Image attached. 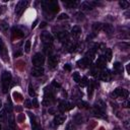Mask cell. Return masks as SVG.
<instances>
[{
	"label": "cell",
	"mask_w": 130,
	"mask_h": 130,
	"mask_svg": "<svg viewBox=\"0 0 130 130\" xmlns=\"http://www.w3.org/2000/svg\"><path fill=\"white\" fill-rule=\"evenodd\" d=\"M12 80V76L11 73L9 71H3L2 75H1V85H2V91L4 93H6L10 87V83Z\"/></svg>",
	"instance_id": "obj_1"
},
{
	"label": "cell",
	"mask_w": 130,
	"mask_h": 130,
	"mask_svg": "<svg viewBox=\"0 0 130 130\" xmlns=\"http://www.w3.org/2000/svg\"><path fill=\"white\" fill-rule=\"evenodd\" d=\"M42 6L44 11L49 13H56L59 10V5L56 1H43Z\"/></svg>",
	"instance_id": "obj_2"
},
{
	"label": "cell",
	"mask_w": 130,
	"mask_h": 130,
	"mask_svg": "<svg viewBox=\"0 0 130 130\" xmlns=\"http://www.w3.org/2000/svg\"><path fill=\"white\" fill-rule=\"evenodd\" d=\"M0 57L2 58V60L4 62H9V55H8V51L7 48L3 42L2 39H0Z\"/></svg>",
	"instance_id": "obj_3"
},
{
	"label": "cell",
	"mask_w": 130,
	"mask_h": 130,
	"mask_svg": "<svg viewBox=\"0 0 130 130\" xmlns=\"http://www.w3.org/2000/svg\"><path fill=\"white\" fill-rule=\"evenodd\" d=\"M31 62L35 66H38V67H42L44 65V62H45V57L42 53H36L31 59Z\"/></svg>",
	"instance_id": "obj_4"
},
{
	"label": "cell",
	"mask_w": 130,
	"mask_h": 130,
	"mask_svg": "<svg viewBox=\"0 0 130 130\" xmlns=\"http://www.w3.org/2000/svg\"><path fill=\"white\" fill-rule=\"evenodd\" d=\"M112 96L113 98H127L128 96V90L125 88H121V87H117L116 89H114V91L112 92Z\"/></svg>",
	"instance_id": "obj_5"
},
{
	"label": "cell",
	"mask_w": 130,
	"mask_h": 130,
	"mask_svg": "<svg viewBox=\"0 0 130 130\" xmlns=\"http://www.w3.org/2000/svg\"><path fill=\"white\" fill-rule=\"evenodd\" d=\"M27 4H28V1H26V0H20L17 2L16 6H15V13L17 16L21 15V13L23 12V10L27 6Z\"/></svg>",
	"instance_id": "obj_6"
},
{
	"label": "cell",
	"mask_w": 130,
	"mask_h": 130,
	"mask_svg": "<svg viewBox=\"0 0 130 130\" xmlns=\"http://www.w3.org/2000/svg\"><path fill=\"white\" fill-rule=\"evenodd\" d=\"M41 40L43 41L45 46H51L52 43H53V37L48 31H43L41 34Z\"/></svg>",
	"instance_id": "obj_7"
},
{
	"label": "cell",
	"mask_w": 130,
	"mask_h": 130,
	"mask_svg": "<svg viewBox=\"0 0 130 130\" xmlns=\"http://www.w3.org/2000/svg\"><path fill=\"white\" fill-rule=\"evenodd\" d=\"M96 5L95 2H89V1H83L81 4H80V9L82 11H89L93 8V6Z\"/></svg>",
	"instance_id": "obj_8"
},
{
	"label": "cell",
	"mask_w": 130,
	"mask_h": 130,
	"mask_svg": "<svg viewBox=\"0 0 130 130\" xmlns=\"http://www.w3.org/2000/svg\"><path fill=\"white\" fill-rule=\"evenodd\" d=\"M72 107H73V105H72L71 103H69V102H67V101H61L58 108H59V110H60L61 112L64 113V112H66V111L70 110Z\"/></svg>",
	"instance_id": "obj_9"
},
{
	"label": "cell",
	"mask_w": 130,
	"mask_h": 130,
	"mask_svg": "<svg viewBox=\"0 0 130 130\" xmlns=\"http://www.w3.org/2000/svg\"><path fill=\"white\" fill-rule=\"evenodd\" d=\"M30 74L35 77H39V76H42L44 74V68L43 67H38V66H35L31 68L30 70Z\"/></svg>",
	"instance_id": "obj_10"
},
{
	"label": "cell",
	"mask_w": 130,
	"mask_h": 130,
	"mask_svg": "<svg viewBox=\"0 0 130 130\" xmlns=\"http://www.w3.org/2000/svg\"><path fill=\"white\" fill-rule=\"evenodd\" d=\"M57 64H58V58L56 56H54V55H50L49 58H48V65H49V67L51 69H53V68H55L57 66Z\"/></svg>",
	"instance_id": "obj_11"
},
{
	"label": "cell",
	"mask_w": 130,
	"mask_h": 130,
	"mask_svg": "<svg viewBox=\"0 0 130 130\" xmlns=\"http://www.w3.org/2000/svg\"><path fill=\"white\" fill-rule=\"evenodd\" d=\"M65 120H66V116L65 115H63V114H57V115H55L53 122L56 125H61V124H63L65 122Z\"/></svg>",
	"instance_id": "obj_12"
},
{
	"label": "cell",
	"mask_w": 130,
	"mask_h": 130,
	"mask_svg": "<svg viewBox=\"0 0 130 130\" xmlns=\"http://www.w3.org/2000/svg\"><path fill=\"white\" fill-rule=\"evenodd\" d=\"M90 61H91L90 59H88L86 57H83L79 61H77V65L79 67H81V68H85V67H87V66L90 65Z\"/></svg>",
	"instance_id": "obj_13"
},
{
	"label": "cell",
	"mask_w": 130,
	"mask_h": 130,
	"mask_svg": "<svg viewBox=\"0 0 130 130\" xmlns=\"http://www.w3.org/2000/svg\"><path fill=\"white\" fill-rule=\"evenodd\" d=\"M80 35H81V28H80V26H78V25L73 26L72 29H71V36H72V38L73 39H78Z\"/></svg>",
	"instance_id": "obj_14"
},
{
	"label": "cell",
	"mask_w": 130,
	"mask_h": 130,
	"mask_svg": "<svg viewBox=\"0 0 130 130\" xmlns=\"http://www.w3.org/2000/svg\"><path fill=\"white\" fill-rule=\"evenodd\" d=\"M55 35H56L57 39L60 40L61 42L66 41L67 38H68V32H67L66 30H60V31H57V32H55Z\"/></svg>",
	"instance_id": "obj_15"
},
{
	"label": "cell",
	"mask_w": 130,
	"mask_h": 130,
	"mask_svg": "<svg viewBox=\"0 0 130 130\" xmlns=\"http://www.w3.org/2000/svg\"><path fill=\"white\" fill-rule=\"evenodd\" d=\"M92 113H93V115L96 116V117L106 118V116H105V114H104V111H103L102 109H100L99 107H96L95 105H94V107L92 108Z\"/></svg>",
	"instance_id": "obj_16"
},
{
	"label": "cell",
	"mask_w": 130,
	"mask_h": 130,
	"mask_svg": "<svg viewBox=\"0 0 130 130\" xmlns=\"http://www.w3.org/2000/svg\"><path fill=\"white\" fill-rule=\"evenodd\" d=\"M106 58L104 56H100L95 62V67L96 68H104L106 66Z\"/></svg>",
	"instance_id": "obj_17"
},
{
	"label": "cell",
	"mask_w": 130,
	"mask_h": 130,
	"mask_svg": "<svg viewBox=\"0 0 130 130\" xmlns=\"http://www.w3.org/2000/svg\"><path fill=\"white\" fill-rule=\"evenodd\" d=\"M102 28H103V30H104L106 34H109V35L112 34V32L114 31V27H113V25H112V24H109V23L103 24Z\"/></svg>",
	"instance_id": "obj_18"
},
{
	"label": "cell",
	"mask_w": 130,
	"mask_h": 130,
	"mask_svg": "<svg viewBox=\"0 0 130 130\" xmlns=\"http://www.w3.org/2000/svg\"><path fill=\"white\" fill-rule=\"evenodd\" d=\"M8 129L9 130H15V121H14V118L12 115H9V118H8Z\"/></svg>",
	"instance_id": "obj_19"
},
{
	"label": "cell",
	"mask_w": 130,
	"mask_h": 130,
	"mask_svg": "<svg viewBox=\"0 0 130 130\" xmlns=\"http://www.w3.org/2000/svg\"><path fill=\"white\" fill-rule=\"evenodd\" d=\"M63 3H64V5H65L67 8H69V9L74 8V7H76V6L79 4L78 1H64Z\"/></svg>",
	"instance_id": "obj_20"
},
{
	"label": "cell",
	"mask_w": 130,
	"mask_h": 130,
	"mask_svg": "<svg viewBox=\"0 0 130 130\" xmlns=\"http://www.w3.org/2000/svg\"><path fill=\"white\" fill-rule=\"evenodd\" d=\"M113 69L117 73H122L123 72V66H122V64L120 62H115L114 66H113Z\"/></svg>",
	"instance_id": "obj_21"
},
{
	"label": "cell",
	"mask_w": 130,
	"mask_h": 130,
	"mask_svg": "<svg viewBox=\"0 0 130 130\" xmlns=\"http://www.w3.org/2000/svg\"><path fill=\"white\" fill-rule=\"evenodd\" d=\"M100 79L101 80H103V81H108L109 80V72L107 71V70H103V71H101L100 72Z\"/></svg>",
	"instance_id": "obj_22"
},
{
	"label": "cell",
	"mask_w": 130,
	"mask_h": 130,
	"mask_svg": "<svg viewBox=\"0 0 130 130\" xmlns=\"http://www.w3.org/2000/svg\"><path fill=\"white\" fill-rule=\"evenodd\" d=\"M8 27H9V25H8V23H7L5 20L0 21V30H1L3 34H6V32L8 31Z\"/></svg>",
	"instance_id": "obj_23"
},
{
	"label": "cell",
	"mask_w": 130,
	"mask_h": 130,
	"mask_svg": "<svg viewBox=\"0 0 130 130\" xmlns=\"http://www.w3.org/2000/svg\"><path fill=\"white\" fill-rule=\"evenodd\" d=\"M102 26H103V24L101 22H94L92 24V29H93L94 32H98V31H100L102 29Z\"/></svg>",
	"instance_id": "obj_24"
},
{
	"label": "cell",
	"mask_w": 130,
	"mask_h": 130,
	"mask_svg": "<svg viewBox=\"0 0 130 130\" xmlns=\"http://www.w3.org/2000/svg\"><path fill=\"white\" fill-rule=\"evenodd\" d=\"M104 57L106 58L107 61H111V59H112V50L111 49L105 50V56Z\"/></svg>",
	"instance_id": "obj_25"
},
{
	"label": "cell",
	"mask_w": 130,
	"mask_h": 130,
	"mask_svg": "<svg viewBox=\"0 0 130 130\" xmlns=\"http://www.w3.org/2000/svg\"><path fill=\"white\" fill-rule=\"evenodd\" d=\"M72 78H73V81H75L76 83H79V81H80V75H79L78 72H74L72 74Z\"/></svg>",
	"instance_id": "obj_26"
},
{
	"label": "cell",
	"mask_w": 130,
	"mask_h": 130,
	"mask_svg": "<svg viewBox=\"0 0 130 130\" xmlns=\"http://www.w3.org/2000/svg\"><path fill=\"white\" fill-rule=\"evenodd\" d=\"M119 5L121 6V8L125 9V8H128V6H129V2H128V1H125V0H122V1L119 2Z\"/></svg>",
	"instance_id": "obj_27"
},
{
	"label": "cell",
	"mask_w": 130,
	"mask_h": 130,
	"mask_svg": "<svg viewBox=\"0 0 130 130\" xmlns=\"http://www.w3.org/2000/svg\"><path fill=\"white\" fill-rule=\"evenodd\" d=\"M29 50H30V40H27L24 45V51L25 53H29Z\"/></svg>",
	"instance_id": "obj_28"
},
{
	"label": "cell",
	"mask_w": 130,
	"mask_h": 130,
	"mask_svg": "<svg viewBox=\"0 0 130 130\" xmlns=\"http://www.w3.org/2000/svg\"><path fill=\"white\" fill-rule=\"evenodd\" d=\"M28 94L30 96H35L36 95V91L34 90V87L31 85V83H29V85H28Z\"/></svg>",
	"instance_id": "obj_29"
},
{
	"label": "cell",
	"mask_w": 130,
	"mask_h": 130,
	"mask_svg": "<svg viewBox=\"0 0 130 130\" xmlns=\"http://www.w3.org/2000/svg\"><path fill=\"white\" fill-rule=\"evenodd\" d=\"M6 115L5 111H0V122H4L6 120Z\"/></svg>",
	"instance_id": "obj_30"
},
{
	"label": "cell",
	"mask_w": 130,
	"mask_h": 130,
	"mask_svg": "<svg viewBox=\"0 0 130 130\" xmlns=\"http://www.w3.org/2000/svg\"><path fill=\"white\" fill-rule=\"evenodd\" d=\"M66 130H76V127H75V125L73 124V122L67 124V126H66Z\"/></svg>",
	"instance_id": "obj_31"
},
{
	"label": "cell",
	"mask_w": 130,
	"mask_h": 130,
	"mask_svg": "<svg viewBox=\"0 0 130 130\" xmlns=\"http://www.w3.org/2000/svg\"><path fill=\"white\" fill-rule=\"evenodd\" d=\"M87 82H88V81H87V78H86L85 76H84V77H82V79H80V81H79V83H80V86H81V87L85 86Z\"/></svg>",
	"instance_id": "obj_32"
},
{
	"label": "cell",
	"mask_w": 130,
	"mask_h": 130,
	"mask_svg": "<svg viewBox=\"0 0 130 130\" xmlns=\"http://www.w3.org/2000/svg\"><path fill=\"white\" fill-rule=\"evenodd\" d=\"M68 18V15L66 14V13H61L58 17H57V19L58 20H62V19H67Z\"/></svg>",
	"instance_id": "obj_33"
},
{
	"label": "cell",
	"mask_w": 130,
	"mask_h": 130,
	"mask_svg": "<svg viewBox=\"0 0 130 130\" xmlns=\"http://www.w3.org/2000/svg\"><path fill=\"white\" fill-rule=\"evenodd\" d=\"M75 15L77 16L76 18H77L78 20H82V19L84 18V15H83V13H81V12H77V13H76Z\"/></svg>",
	"instance_id": "obj_34"
},
{
	"label": "cell",
	"mask_w": 130,
	"mask_h": 130,
	"mask_svg": "<svg viewBox=\"0 0 130 130\" xmlns=\"http://www.w3.org/2000/svg\"><path fill=\"white\" fill-rule=\"evenodd\" d=\"M23 105H24V107H26V108H30L32 105H31V102L29 101V100H25L24 101V103H23Z\"/></svg>",
	"instance_id": "obj_35"
},
{
	"label": "cell",
	"mask_w": 130,
	"mask_h": 130,
	"mask_svg": "<svg viewBox=\"0 0 130 130\" xmlns=\"http://www.w3.org/2000/svg\"><path fill=\"white\" fill-rule=\"evenodd\" d=\"M77 105H78V107H79V108H86L85 106H87V104H86V103H84V102H78V104H77Z\"/></svg>",
	"instance_id": "obj_36"
},
{
	"label": "cell",
	"mask_w": 130,
	"mask_h": 130,
	"mask_svg": "<svg viewBox=\"0 0 130 130\" xmlns=\"http://www.w3.org/2000/svg\"><path fill=\"white\" fill-rule=\"evenodd\" d=\"M64 69L67 70V71H70V70H71V66H70V64H66V65L64 66Z\"/></svg>",
	"instance_id": "obj_37"
},
{
	"label": "cell",
	"mask_w": 130,
	"mask_h": 130,
	"mask_svg": "<svg viewBox=\"0 0 130 130\" xmlns=\"http://www.w3.org/2000/svg\"><path fill=\"white\" fill-rule=\"evenodd\" d=\"M52 84H53V86H55L56 88H57V87H60V84H59V83H57L56 81H53V83H52Z\"/></svg>",
	"instance_id": "obj_38"
},
{
	"label": "cell",
	"mask_w": 130,
	"mask_h": 130,
	"mask_svg": "<svg viewBox=\"0 0 130 130\" xmlns=\"http://www.w3.org/2000/svg\"><path fill=\"white\" fill-rule=\"evenodd\" d=\"M32 103H34V105H35V107H38V102H37V100L36 99H34V101H32ZM31 103V104H32Z\"/></svg>",
	"instance_id": "obj_39"
},
{
	"label": "cell",
	"mask_w": 130,
	"mask_h": 130,
	"mask_svg": "<svg viewBox=\"0 0 130 130\" xmlns=\"http://www.w3.org/2000/svg\"><path fill=\"white\" fill-rule=\"evenodd\" d=\"M19 55H21V52H14V56L16 57V56H19Z\"/></svg>",
	"instance_id": "obj_40"
},
{
	"label": "cell",
	"mask_w": 130,
	"mask_h": 130,
	"mask_svg": "<svg viewBox=\"0 0 130 130\" xmlns=\"http://www.w3.org/2000/svg\"><path fill=\"white\" fill-rule=\"evenodd\" d=\"M124 105H125V106H124V107H126V108H128V107H129V102H128V101H126V102H125V104H124Z\"/></svg>",
	"instance_id": "obj_41"
},
{
	"label": "cell",
	"mask_w": 130,
	"mask_h": 130,
	"mask_svg": "<svg viewBox=\"0 0 130 130\" xmlns=\"http://www.w3.org/2000/svg\"><path fill=\"white\" fill-rule=\"evenodd\" d=\"M40 26H41V27H44V26H46V22H42Z\"/></svg>",
	"instance_id": "obj_42"
},
{
	"label": "cell",
	"mask_w": 130,
	"mask_h": 130,
	"mask_svg": "<svg viewBox=\"0 0 130 130\" xmlns=\"http://www.w3.org/2000/svg\"><path fill=\"white\" fill-rule=\"evenodd\" d=\"M37 23H38V20H35V22H34V24H32V27H35Z\"/></svg>",
	"instance_id": "obj_43"
},
{
	"label": "cell",
	"mask_w": 130,
	"mask_h": 130,
	"mask_svg": "<svg viewBox=\"0 0 130 130\" xmlns=\"http://www.w3.org/2000/svg\"><path fill=\"white\" fill-rule=\"evenodd\" d=\"M0 130H2V126H1V123H0Z\"/></svg>",
	"instance_id": "obj_44"
},
{
	"label": "cell",
	"mask_w": 130,
	"mask_h": 130,
	"mask_svg": "<svg viewBox=\"0 0 130 130\" xmlns=\"http://www.w3.org/2000/svg\"><path fill=\"white\" fill-rule=\"evenodd\" d=\"M1 106H2V103H1V101H0V108H1Z\"/></svg>",
	"instance_id": "obj_45"
},
{
	"label": "cell",
	"mask_w": 130,
	"mask_h": 130,
	"mask_svg": "<svg viewBox=\"0 0 130 130\" xmlns=\"http://www.w3.org/2000/svg\"><path fill=\"white\" fill-rule=\"evenodd\" d=\"M1 13H2V10H1V8H0V14H1Z\"/></svg>",
	"instance_id": "obj_46"
},
{
	"label": "cell",
	"mask_w": 130,
	"mask_h": 130,
	"mask_svg": "<svg viewBox=\"0 0 130 130\" xmlns=\"http://www.w3.org/2000/svg\"><path fill=\"white\" fill-rule=\"evenodd\" d=\"M36 130H43V129H36Z\"/></svg>",
	"instance_id": "obj_47"
}]
</instances>
